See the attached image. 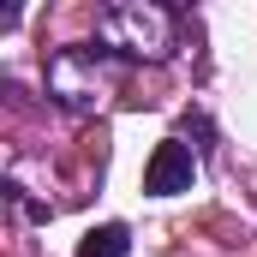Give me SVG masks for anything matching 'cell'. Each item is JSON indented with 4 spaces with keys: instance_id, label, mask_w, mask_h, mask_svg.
<instances>
[{
    "instance_id": "1",
    "label": "cell",
    "mask_w": 257,
    "mask_h": 257,
    "mask_svg": "<svg viewBox=\"0 0 257 257\" xmlns=\"http://www.w3.org/2000/svg\"><path fill=\"white\" fill-rule=\"evenodd\" d=\"M120 66H126V60H120L108 42H66V48L48 54L42 84H48V96L60 102L66 114H96V108L108 102Z\"/></svg>"
},
{
    "instance_id": "2",
    "label": "cell",
    "mask_w": 257,
    "mask_h": 257,
    "mask_svg": "<svg viewBox=\"0 0 257 257\" xmlns=\"http://www.w3.org/2000/svg\"><path fill=\"white\" fill-rule=\"evenodd\" d=\"M96 42H108L120 60H168L174 54V12L150 6V0L108 6L102 24H96Z\"/></svg>"
},
{
    "instance_id": "3",
    "label": "cell",
    "mask_w": 257,
    "mask_h": 257,
    "mask_svg": "<svg viewBox=\"0 0 257 257\" xmlns=\"http://www.w3.org/2000/svg\"><path fill=\"white\" fill-rule=\"evenodd\" d=\"M192 180H197V156H192V144H180V138L156 144V156L144 162V192H150V197L192 192Z\"/></svg>"
},
{
    "instance_id": "4",
    "label": "cell",
    "mask_w": 257,
    "mask_h": 257,
    "mask_svg": "<svg viewBox=\"0 0 257 257\" xmlns=\"http://www.w3.org/2000/svg\"><path fill=\"white\" fill-rule=\"evenodd\" d=\"M132 251V227L126 221H102L78 239V257H126Z\"/></svg>"
}]
</instances>
